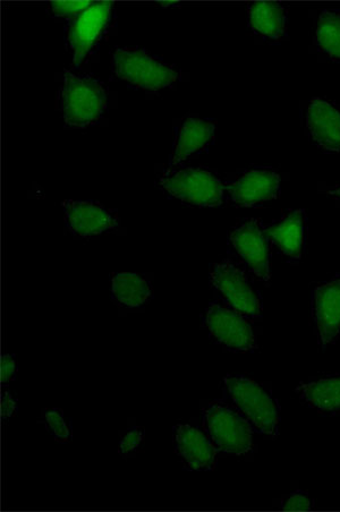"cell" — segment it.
I'll return each instance as SVG.
<instances>
[{
    "label": "cell",
    "instance_id": "obj_2",
    "mask_svg": "<svg viewBox=\"0 0 340 512\" xmlns=\"http://www.w3.org/2000/svg\"><path fill=\"white\" fill-rule=\"evenodd\" d=\"M225 387L234 404L262 434L275 437L278 431V408L268 392L257 382L240 375H228Z\"/></svg>",
    "mask_w": 340,
    "mask_h": 512
},
{
    "label": "cell",
    "instance_id": "obj_27",
    "mask_svg": "<svg viewBox=\"0 0 340 512\" xmlns=\"http://www.w3.org/2000/svg\"><path fill=\"white\" fill-rule=\"evenodd\" d=\"M329 194L338 196V198H340V187H338L336 190L329 191Z\"/></svg>",
    "mask_w": 340,
    "mask_h": 512
},
{
    "label": "cell",
    "instance_id": "obj_12",
    "mask_svg": "<svg viewBox=\"0 0 340 512\" xmlns=\"http://www.w3.org/2000/svg\"><path fill=\"white\" fill-rule=\"evenodd\" d=\"M280 189V177L268 170H252L226 187L237 206L252 207L276 198Z\"/></svg>",
    "mask_w": 340,
    "mask_h": 512
},
{
    "label": "cell",
    "instance_id": "obj_11",
    "mask_svg": "<svg viewBox=\"0 0 340 512\" xmlns=\"http://www.w3.org/2000/svg\"><path fill=\"white\" fill-rule=\"evenodd\" d=\"M63 207L67 225L76 236H97L117 226L113 213L96 202L65 201Z\"/></svg>",
    "mask_w": 340,
    "mask_h": 512
},
{
    "label": "cell",
    "instance_id": "obj_13",
    "mask_svg": "<svg viewBox=\"0 0 340 512\" xmlns=\"http://www.w3.org/2000/svg\"><path fill=\"white\" fill-rule=\"evenodd\" d=\"M313 313L321 345L333 343L340 332V278L314 290Z\"/></svg>",
    "mask_w": 340,
    "mask_h": 512
},
{
    "label": "cell",
    "instance_id": "obj_3",
    "mask_svg": "<svg viewBox=\"0 0 340 512\" xmlns=\"http://www.w3.org/2000/svg\"><path fill=\"white\" fill-rule=\"evenodd\" d=\"M159 185L170 195L200 207H218L224 202L223 183L208 170L185 168L161 176Z\"/></svg>",
    "mask_w": 340,
    "mask_h": 512
},
{
    "label": "cell",
    "instance_id": "obj_19",
    "mask_svg": "<svg viewBox=\"0 0 340 512\" xmlns=\"http://www.w3.org/2000/svg\"><path fill=\"white\" fill-rule=\"evenodd\" d=\"M250 22L252 28L262 36L278 39L285 32V10L277 3H254L250 7Z\"/></svg>",
    "mask_w": 340,
    "mask_h": 512
},
{
    "label": "cell",
    "instance_id": "obj_20",
    "mask_svg": "<svg viewBox=\"0 0 340 512\" xmlns=\"http://www.w3.org/2000/svg\"><path fill=\"white\" fill-rule=\"evenodd\" d=\"M317 38L319 46L326 54L340 59V14L329 11L321 13Z\"/></svg>",
    "mask_w": 340,
    "mask_h": 512
},
{
    "label": "cell",
    "instance_id": "obj_15",
    "mask_svg": "<svg viewBox=\"0 0 340 512\" xmlns=\"http://www.w3.org/2000/svg\"><path fill=\"white\" fill-rule=\"evenodd\" d=\"M113 300L125 309H136L150 301V281L140 273H117L112 281Z\"/></svg>",
    "mask_w": 340,
    "mask_h": 512
},
{
    "label": "cell",
    "instance_id": "obj_5",
    "mask_svg": "<svg viewBox=\"0 0 340 512\" xmlns=\"http://www.w3.org/2000/svg\"><path fill=\"white\" fill-rule=\"evenodd\" d=\"M113 66L119 79L147 90L164 89L178 80V73L174 68L138 49L116 50Z\"/></svg>",
    "mask_w": 340,
    "mask_h": 512
},
{
    "label": "cell",
    "instance_id": "obj_1",
    "mask_svg": "<svg viewBox=\"0 0 340 512\" xmlns=\"http://www.w3.org/2000/svg\"><path fill=\"white\" fill-rule=\"evenodd\" d=\"M204 426L217 451L227 455L248 454L253 429L248 420L226 405L210 403L203 408Z\"/></svg>",
    "mask_w": 340,
    "mask_h": 512
},
{
    "label": "cell",
    "instance_id": "obj_23",
    "mask_svg": "<svg viewBox=\"0 0 340 512\" xmlns=\"http://www.w3.org/2000/svg\"><path fill=\"white\" fill-rule=\"evenodd\" d=\"M92 4V2H53L50 7L57 16H72L83 13Z\"/></svg>",
    "mask_w": 340,
    "mask_h": 512
},
{
    "label": "cell",
    "instance_id": "obj_18",
    "mask_svg": "<svg viewBox=\"0 0 340 512\" xmlns=\"http://www.w3.org/2000/svg\"><path fill=\"white\" fill-rule=\"evenodd\" d=\"M296 392L306 403L321 411L340 409V377L303 383Z\"/></svg>",
    "mask_w": 340,
    "mask_h": 512
},
{
    "label": "cell",
    "instance_id": "obj_21",
    "mask_svg": "<svg viewBox=\"0 0 340 512\" xmlns=\"http://www.w3.org/2000/svg\"><path fill=\"white\" fill-rule=\"evenodd\" d=\"M47 428L57 440L65 441L70 438L71 432L68 429L63 416L62 409H51L45 413Z\"/></svg>",
    "mask_w": 340,
    "mask_h": 512
},
{
    "label": "cell",
    "instance_id": "obj_7",
    "mask_svg": "<svg viewBox=\"0 0 340 512\" xmlns=\"http://www.w3.org/2000/svg\"><path fill=\"white\" fill-rule=\"evenodd\" d=\"M210 279L233 309L249 317H258L261 312L259 297L241 269L227 261L212 264Z\"/></svg>",
    "mask_w": 340,
    "mask_h": 512
},
{
    "label": "cell",
    "instance_id": "obj_8",
    "mask_svg": "<svg viewBox=\"0 0 340 512\" xmlns=\"http://www.w3.org/2000/svg\"><path fill=\"white\" fill-rule=\"evenodd\" d=\"M231 241L254 275L263 281H269L270 256L267 235L258 221L252 219L236 227L231 234Z\"/></svg>",
    "mask_w": 340,
    "mask_h": 512
},
{
    "label": "cell",
    "instance_id": "obj_6",
    "mask_svg": "<svg viewBox=\"0 0 340 512\" xmlns=\"http://www.w3.org/2000/svg\"><path fill=\"white\" fill-rule=\"evenodd\" d=\"M204 327L218 343L235 351L249 352L257 348L250 323L241 312L218 303L209 305L204 315Z\"/></svg>",
    "mask_w": 340,
    "mask_h": 512
},
{
    "label": "cell",
    "instance_id": "obj_17",
    "mask_svg": "<svg viewBox=\"0 0 340 512\" xmlns=\"http://www.w3.org/2000/svg\"><path fill=\"white\" fill-rule=\"evenodd\" d=\"M304 212L297 210L289 215L277 226L265 230L267 236L279 246V249L289 258L299 259L302 253Z\"/></svg>",
    "mask_w": 340,
    "mask_h": 512
},
{
    "label": "cell",
    "instance_id": "obj_24",
    "mask_svg": "<svg viewBox=\"0 0 340 512\" xmlns=\"http://www.w3.org/2000/svg\"><path fill=\"white\" fill-rule=\"evenodd\" d=\"M311 508V501L302 493L293 494L284 505L286 511H308Z\"/></svg>",
    "mask_w": 340,
    "mask_h": 512
},
{
    "label": "cell",
    "instance_id": "obj_10",
    "mask_svg": "<svg viewBox=\"0 0 340 512\" xmlns=\"http://www.w3.org/2000/svg\"><path fill=\"white\" fill-rule=\"evenodd\" d=\"M174 443L177 456L192 471H211L217 462V449L206 433L192 425H177L174 428Z\"/></svg>",
    "mask_w": 340,
    "mask_h": 512
},
{
    "label": "cell",
    "instance_id": "obj_26",
    "mask_svg": "<svg viewBox=\"0 0 340 512\" xmlns=\"http://www.w3.org/2000/svg\"><path fill=\"white\" fill-rule=\"evenodd\" d=\"M16 409V401L10 392H5L2 400V411L4 418H10Z\"/></svg>",
    "mask_w": 340,
    "mask_h": 512
},
{
    "label": "cell",
    "instance_id": "obj_22",
    "mask_svg": "<svg viewBox=\"0 0 340 512\" xmlns=\"http://www.w3.org/2000/svg\"><path fill=\"white\" fill-rule=\"evenodd\" d=\"M144 439V430L136 426V428L127 431L119 443V454L122 456H129L135 450H138Z\"/></svg>",
    "mask_w": 340,
    "mask_h": 512
},
{
    "label": "cell",
    "instance_id": "obj_4",
    "mask_svg": "<svg viewBox=\"0 0 340 512\" xmlns=\"http://www.w3.org/2000/svg\"><path fill=\"white\" fill-rule=\"evenodd\" d=\"M106 105V91L100 83L66 73L63 110L68 126L83 127L96 122L104 113Z\"/></svg>",
    "mask_w": 340,
    "mask_h": 512
},
{
    "label": "cell",
    "instance_id": "obj_14",
    "mask_svg": "<svg viewBox=\"0 0 340 512\" xmlns=\"http://www.w3.org/2000/svg\"><path fill=\"white\" fill-rule=\"evenodd\" d=\"M314 141L328 151H340V113L323 100H313L306 117Z\"/></svg>",
    "mask_w": 340,
    "mask_h": 512
},
{
    "label": "cell",
    "instance_id": "obj_9",
    "mask_svg": "<svg viewBox=\"0 0 340 512\" xmlns=\"http://www.w3.org/2000/svg\"><path fill=\"white\" fill-rule=\"evenodd\" d=\"M113 4L110 2L93 3L74 21L68 33L73 50L74 64L80 65L90 49L106 28Z\"/></svg>",
    "mask_w": 340,
    "mask_h": 512
},
{
    "label": "cell",
    "instance_id": "obj_25",
    "mask_svg": "<svg viewBox=\"0 0 340 512\" xmlns=\"http://www.w3.org/2000/svg\"><path fill=\"white\" fill-rule=\"evenodd\" d=\"M16 362L12 355H4L2 358V382L6 383L14 379Z\"/></svg>",
    "mask_w": 340,
    "mask_h": 512
},
{
    "label": "cell",
    "instance_id": "obj_16",
    "mask_svg": "<svg viewBox=\"0 0 340 512\" xmlns=\"http://www.w3.org/2000/svg\"><path fill=\"white\" fill-rule=\"evenodd\" d=\"M214 134V123L203 121V119H187L181 128L180 136H178L172 164H180L195 152L206 147Z\"/></svg>",
    "mask_w": 340,
    "mask_h": 512
}]
</instances>
